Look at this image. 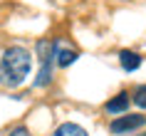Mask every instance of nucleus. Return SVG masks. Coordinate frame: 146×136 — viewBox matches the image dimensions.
Returning a JSON list of instances; mask_svg holds the SVG:
<instances>
[{"label": "nucleus", "instance_id": "39448f33", "mask_svg": "<svg viewBox=\"0 0 146 136\" xmlns=\"http://www.w3.org/2000/svg\"><path fill=\"white\" fill-rule=\"evenodd\" d=\"M52 62H54V57L40 60V72L35 77V87H47V84L52 82Z\"/></svg>", "mask_w": 146, "mask_h": 136}, {"label": "nucleus", "instance_id": "f257e3e1", "mask_svg": "<svg viewBox=\"0 0 146 136\" xmlns=\"http://www.w3.org/2000/svg\"><path fill=\"white\" fill-rule=\"evenodd\" d=\"M32 57L25 47H8L0 57V87L15 89L30 74Z\"/></svg>", "mask_w": 146, "mask_h": 136}, {"label": "nucleus", "instance_id": "423d86ee", "mask_svg": "<svg viewBox=\"0 0 146 136\" xmlns=\"http://www.w3.org/2000/svg\"><path fill=\"white\" fill-rule=\"evenodd\" d=\"M52 136H89L84 131V129L79 126V124H72V121H64V124H60V126L54 129Z\"/></svg>", "mask_w": 146, "mask_h": 136}, {"label": "nucleus", "instance_id": "6e6552de", "mask_svg": "<svg viewBox=\"0 0 146 136\" xmlns=\"http://www.w3.org/2000/svg\"><path fill=\"white\" fill-rule=\"evenodd\" d=\"M134 104L146 109V84H139L136 89H134Z\"/></svg>", "mask_w": 146, "mask_h": 136}, {"label": "nucleus", "instance_id": "0eeeda50", "mask_svg": "<svg viewBox=\"0 0 146 136\" xmlns=\"http://www.w3.org/2000/svg\"><path fill=\"white\" fill-rule=\"evenodd\" d=\"M77 60V52L74 50H64V47H57V54H54V62L60 67H69L72 62Z\"/></svg>", "mask_w": 146, "mask_h": 136}, {"label": "nucleus", "instance_id": "7ed1b4c3", "mask_svg": "<svg viewBox=\"0 0 146 136\" xmlns=\"http://www.w3.org/2000/svg\"><path fill=\"white\" fill-rule=\"evenodd\" d=\"M129 102H131L129 94H126V92H119L116 97H111L107 104H104V111H107V114H114V116H116V114H124L126 109H129Z\"/></svg>", "mask_w": 146, "mask_h": 136}, {"label": "nucleus", "instance_id": "f03ea898", "mask_svg": "<svg viewBox=\"0 0 146 136\" xmlns=\"http://www.w3.org/2000/svg\"><path fill=\"white\" fill-rule=\"evenodd\" d=\"M146 124L144 114H129V116H116L111 124H109V131L111 134H131Z\"/></svg>", "mask_w": 146, "mask_h": 136}, {"label": "nucleus", "instance_id": "1a4fd4ad", "mask_svg": "<svg viewBox=\"0 0 146 136\" xmlns=\"http://www.w3.org/2000/svg\"><path fill=\"white\" fill-rule=\"evenodd\" d=\"M8 136H30V131H27L25 126H17V129H13Z\"/></svg>", "mask_w": 146, "mask_h": 136}, {"label": "nucleus", "instance_id": "9d476101", "mask_svg": "<svg viewBox=\"0 0 146 136\" xmlns=\"http://www.w3.org/2000/svg\"><path fill=\"white\" fill-rule=\"evenodd\" d=\"M144 136H146V134H144Z\"/></svg>", "mask_w": 146, "mask_h": 136}, {"label": "nucleus", "instance_id": "20e7f679", "mask_svg": "<svg viewBox=\"0 0 146 136\" xmlns=\"http://www.w3.org/2000/svg\"><path fill=\"white\" fill-rule=\"evenodd\" d=\"M119 64H121L124 72H136L141 67V54L131 52V50H121L119 52Z\"/></svg>", "mask_w": 146, "mask_h": 136}]
</instances>
